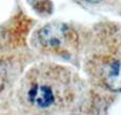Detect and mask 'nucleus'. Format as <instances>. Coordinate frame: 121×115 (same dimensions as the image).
Listing matches in <instances>:
<instances>
[{
    "mask_svg": "<svg viewBox=\"0 0 121 115\" xmlns=\"http://www.w3.org/2000/svg\"><path fill=\"white\" fill-rule=\"evenodd\" d=\"M89 68L100 84L112 92H121V57L96 55L89 61Z\"/></svg>",
    "mask_w": 121,
    "mask_h": 115,
    "instance_id": "7ed1b4c3",
    "label": "nucleus"
},
{
    "mask_svg": "<svg viewBox=\"0 0 121 115\" xmlns=\"http://www.w3.org/2000/svg\"><path fill=\"white\" fill-rule=\"evenodd\" d=\"M84 85L77 74L65 66L40 63L28 70L20 82L19 100L35 113H64L78 106Z\"/></svg>",
    "mask_w": 121,
    "mask_h": 115,
    "instance_id": "f257e3e1",
    "label": "nucleus"
},
{
    "mask_svg": "<svg viewBox=\"0 0 121 115\" xmlns=\"http://www.w3.org/2000/svg\"><path fill=\"white\" fill-rule=\"evenodd\" d=\"M37 42L48 53L67 58L78 50L79 35L66 23H50L37 31Z\"/></svg>",
    "mask_w": 121,
    "mask_h": 115,
    "instance_id": "f03ea898",
    "label": "nucleus"
},
{
    "mask_svg": "<svg viewBox=\"0 0 121 115\" xmlns=\"http://www.w3.org/2000/svg\"><path fill=\"white\" fill-rule=\"evenodd\" d=\"M9 63L0 59V93L5 88L9 80Z\"/></svg>",
    "mask_w": 121,
    "mask_h": 115,
    "instance_id": "20e7f679",
    "label": "nucleus"
},
{
    "mask_svg": "<svg viewBox=\"0 0 121 115\" xmlns=\"http://www.w3.org/2000/svg\"><path fill=\"white\" fill-rule=\"evenodd\" d=\"M84 1L89 2V3H94V4H96V3H99V2H101V0H84Z\"/></svg>",
    "mask_w": 121,
    "mask_h": 115,
    "instance_id": "39448f33",
    "label": "nucleus"
}]
</instances>
